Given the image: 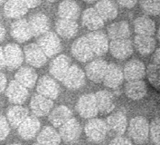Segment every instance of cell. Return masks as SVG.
<instances>
[{"instance_id": "6da1fadb", "label": "cell", "mask_w": 160, "mask_h": 145, "mask_svg": "<svg viewBox=\"0 0 160 145\" xmlns=\"http://www.w3.org/2000/svg\"><path fill=\"white\" fill-rule=\"evenodd\" d=\"M128 136L137 144H143L149 136V122L143 116H136L130 120L128 126Z\"/></svg>"}, {"instance_id": "7a4b0ae2", "label": "cell", "mask_w": 160, "mask_h": 145, "mask_svg": "<svg viewBox=\"0 0 160 145\" xmlns=\"http://www.w3.org/2000/svg\"><path fill=\"white\" fill-rule=\"evenodd\" d=\"M106 121L98 118L90 119L84 126V132L89 141L99 143L105 140L108 133Z\"/></svg>"}, {"instance_id": "3957f363", "label": "cell", "mask_w": 160, "mask_h": 145, "mask_svg": "<svg viewBox=\"0 0 160 145\" xmlns=\"http://www.w3.org/2000/svg\"><path fill=\"white\" fill-rule=\"evenodd\" d=\"M37 44L47 57H52L62 50V43L58 34L48 31L37 39Z\"/></svg>"}, {"instance_id": "277c9868", "label": "cell", "mask_w": 160, "mask_h": 145, "mask_svg": "<svg viewBox=\"0 0 160 145\" xmlns=\"http://www.w3.org/2000/svg\"><path fill=\"white\" fill-rule=\"evenodd\" d=\"M78 113L84 119L96 118L99 114L95 94H85L81 96L76 104Z\"/></svg>"}, {"instance_id": "5b68a950", "label": "cell", "mask_w": 160, "mask_h": 145, "mask_svg": "<svg viewBox=\"0 0 160 145\" xmlns=\"http://www.w3.org/2000/svg\"><path fill=\"white\" fill-rule=\"evenodd\" d=\"M24 57L30 66L35 68L42 67L47 62V56L35 43L26 44L24 47Z\"/></svg>"}, {"instance_id": "8992f818", "label": "cell", "mask_w": 160, "mask_h": 145, "mask_svg": "<svg viewBox=\"0 0 160 145\" xmlns=\"http://www.w3.org/2000/svg\"><path fill=\"white\" fill-rule=\"evenodd\" d=\"M6 67L8 70H16L21 67L24 61V53L17 44H8L4 48Z\"/></svg>"}, {"instance_id": "52a82bcc", "label": "cell", "mask_w": 160, "mask_h": 145, "mask_svg": "<svg viewBox=\"0 0 160 145\" xmlns=\"http://www.w3.org/2000/svg\"><path fill=\"white\" fill-rule=\"evenodd\" d=\"M37 94L49 98L51 100H55L60 94V86L54 78L44 75L42 76L36 83Z\"/></svg>"}, {"instance_id": "ba28073f", "label": "cell", "mask_w": 160, "mask_h": 145, "mask_svg": "<svg viewBox=\"0 0 160 145\" xmlns=\"http://www.w3.org/2000/svg\"><path fill=\"white\" fill-rule=\"evenodd\" d=\"M86 37L95 55L101 56L109 51V37L104 32L99 30L92 31L87 34Z\"/></svg>"}, {"instance_id": "9c48e42d", "label": "cell", "mask_w": 160, "mask_h": 145, "mask_svg": "<svg viewBox=\"0 0 160 145\" xmlns=\"http://www.w3.org/2000/svg\"><path fill=\"white\" fill-rule=\"evenodd\" d=\"M82 126L79 121L72 117L60 127L59 134L63 142L72 143L79 140L82 134Z\"/></svg>"}, {"instance_id": "30bf717a", "label": "cell", "mask_w": 160, "mask_h": 145, "mask_svg": "<svg viewBox=\"0 0 160 145\" xmlns=\"http://www.w3.org/2000/svg\"><path fill=\"white\" fill-rule=\"evenodd\" d=\"M71 50L73 57L82 63L89 62L94 56V54L86 36H81L77 38L72 44Z\"/></svg>"}, {"instance_id": "8fae6325", "label": "cell", "mask_w": 160, "mask_h": 145, "mask_svg": "<svg viewBox=\"0 0 160 145\" xmlns=\"http://www.w3.org/2000/svg\"><path fill=\"white\" fill-rule=\"evenodd\" d=\"M6 95L10 102L21 105L27 101L29 92L26 87L19 84L16 80H12L7 86Z\"/></svg>"}, {"instance_id": "7c38bea8", "label": "cell", "mask_w": 160, "mask_h": 145, "mask_svg": "<svg viewBox=\"0 0 160 145\" xmlns=\"http://www.w3.org/2000/svg\"><path fill=\"white\" fill-rule=\"evenodd\" d=\"M41 128V122L34 115H28L25 120L17 127L19 136L23 140L28 141L36 137Z\"/></svg>"}, {"instance_id": "4fadbf2b", "label": "cell", "mask_w": 160, "mask_h": 145, "mask_svg": "<svg viewBox=\"0 0 160 145\" xmlns=\"http://www.w3.org/2000/svg\"><path fill=\"white\" fill-rule=\"evenodd\" d=\"M10 32L13 38L18 43H25L33 37L28 20L19 18L14 21L10 27Z\"/></svg>"}, {"instance_id": "5bb4252c", "label": "cell", "mask_w": 160, "mask_h": 145, "mask_svg": "<svg viewBox=\"0 0 160 145\" xmlns=\"http://www.w3.org/2000/svg\"><path fill=\"white\" fill-rule=\"evenodd\" d=\"M110 54L118 60H124L131 56L134 52L133 43L128 39L111 40L109 45Z\"/></svg>"}, {"instance_id": "9a60e30c", "label": "cell", "mask_w": 160, "mask_h": 145, "mask_svg": "<svg viewBox=\"0 0 160 145\" xmlns=\"http://www.w3.org/2000/svg\"><path fill=\"white\" fill-rule=\"evenodd\" d=\"M62 84L70 90L80 89L85 84V73L77 65H72L62 80Z\"/></svg>"}, {"instance_id": "2e32d148", "label": "cell", "mask_w": 160, "mask_h": 145, "mask_svg": "<svg viewBox=\"0 0 160 145\" xmlns=\"http://www.w3.org/2000/svg\"><path fill=\"white\" fill-rule=\"evenodd\" d=\"M53 107V102L41 94H34L30 101V109L33 115L36 117L46 116L50 113Z\"/></svg>"}, {"instance_id": "e0dca14e", "label": "cell", "mask_w": 160, "mask_h": 145, "mask_svg": "<svg viewBox=\"0 0 160 145\" xmlns=\"http://www.w3.org/2000/svg\"><path fill=\"white\" fill-rule=\"evenodd\" d=\"M124 81L123 70L114 63L108 64L105 75L103 78L104 85L110 89H118Z\"/></svg>"}, {"instance_id": "ac0fdd59", "label": "cell", "mask_w": 160, "mask_h": 145, "mask_svg": "<svg viewBox=\"0 0 160 145\" xmlns=\"http://www.w3.org/2000/svg\"><path fill=\"white\" fill-rule=\"evenodd\" d=\"M71 65H72V62L67 55L60 54L51 62L49 72L52 78L62 82Z\"/></svg>"}, {"instance_id": "d6986e66", "label": "cell", "mask_w": 160, "mask_h": 145, "mask_svg": "<svg viewBox=\"0 0 160 145\" xmlns=\"http://www.w3.org/2000/svg\"><path fill=\"white\" fill-rule=\"evenodd\" d=\"M108 67V63L105 60L98 58L92 60L85 67V75L94 83H101Z\"/></svg>"}, {"instance_id": "ffe728a7", "label": "cell", "mask_w": 160, "mask_h": 145, "mask_svg": "<svg viewBox=\"0 0 160 145\" xmlns=\"http://www.w3.org/2000/svg\"><path fill=\"white\" fill-rule=\"evenodd\" d=\"M123 75L127 82L142 80L146 75V67L143 62L138 59L129 60L124 66Z\"/></svg>"}, {"instance_id": "44dd1931", "label": "cell", "mask_w": 160, "mask_h": 145, "mask_svg": "<svg viewBox=\"0 0 160 145\" xmlns=\"http://www.w3.org/2000/svg\"><path fill=\"white\" fill-rule=\"evenodd\" d=\"M33 36H40L50 29V21L48 17L41 12L32 15L28 20Z\"/></svg>"}, {"instance_id": "7402d4cb", "label": "cell", "mask_w": 160, "mask_h": 145, "mask_svg": "<svg viewBox=\"0 0 160 145\" xmlns=\"http://www.w3.org/2000/svg\"><path fill=\"white\" fill-rule=\"evenodd\" d=\"M106 123L109 131L115 133L117 136L123 135L128 128L126 115L121 111L111 113L106 120Z\"/></svg>"}, {"instance_id": "603a6c76", "label": "cell", "mask_w": 160, "mask_h": 145, "mask_svg": "<svg viewBox=\"0 0 160 145\" xmlns=\"http://www.w3.org/2000/svg\"><path fill=\"white\" fill-rule=\"evenodd\" d=\"M15 80L27 89H32L37 83L38 75L32 66H21L15 74Z\"/></svg>"}, {"instance_id": "cb8c5ba5", "label": "cell", "mask_w": 160, "mask_h": 145, "mask_svg": "<svg viewBox=\"0 0 160 145\" xmlns=\"http://www.w3.org/2000/svg\"><path fill=\"white\" fill-rule=\"evenodd\" d=\"M82 26L92 32L97 31L104 26V20L93 8L85 9L83 11L82 15Z\"/></svg>"}, {"instance_id": "d4e9b609", "label": "cell", "mask_w": 160, "mask_h": 145, "mask_svg": "<svg viewBox=\"0 0 160 145\" xmlns=\"http://www.w3.org/2000/svg\"><path fill=\"white\" fill-rule=\"evenodd\" d=\"M71 118H72V111L65 105H60L55 107L48 114L49 122L55 128H60Z\"/></svg>"}, {"instance_id": "484cf974", "label": "cell", "mask_w": 160, "mask_h": 145, "mask_svg": "<svg viewBox=\"0 0 160 145\" xmlns=\"http://www.w3.org/2000/svg\"><path fill=\"white\" fill-rule=\"evenodd\" d=\"M95 97H96L99 113L108 114L114 110L115 108L114 95L111 92L107 90H101L95 94Z\"/></svg>"}, {"instance_id": "4316f807", "label": "cell", "mask_w": 160, "mask_h": 145, "mask_svg": "<svg viewBox=\"0 0 160 145\" xmlns=\"http://www.w3.org/2000/svg\"><path fill=\"white\" fill-rule=\"evenodd\" d=\"M55 30L61 37L64 39H71L77 34L79 26L74 20L60 18L55 23Z\"/></svg>"}, {"instance_id": "83f0119b", "label": "cell", "mask_w": 160, "mask_h": 145, "mask_svg": "<svg viewBox=\"0 0 160 145\" xmlns=\"http://www.w3.org/2000/svg\"><path fill=\"white\" fill-rule=\"evenodd\" d=\"M95 10L104 21H110L118 16V10L113 0H99L95 5Z\"/></svg>"}, {"instance_id": "f1b7e54d", "label": "cell", "mask_w": 160, "mask_h": 145, "mask_svg": "<svg viewBox=\"0 0 160 145\" xmlns=\"http://www.w3.org/2000/svg\"><path fill=\"white\" fill-rule=\"evenodd\" d=\"M28 11L23 0H7L4 6V12L7 17L19 19L25 16Z\"/></svg>"}, {"instance_id": "f546056e", "label": "cell", "mask_w": 160, "mask_h": 145, "mask_svg": "<svg viewBox=\"0 0 160 145\" xmlns=\"http://www.w3.org/2000/svg\"><path fill=\"white\" fill-rule=\"evenodd\" d=\"M81 15V9L74 0H63L58 8V16L60 18L70 19L76 21Z\"/></svg>"}, {"instance_id": "4dcf8cb0", "label": "cell", "mask_w": 160, "mask_h": 145, "mask_svg": "<svg viewBox=\"0 0 160 145\" xmlns=\"http://www.w3.org/2000/svg\"><path fill=\"white\" fill-rule=\"evenodd\" d=\"M29 115V111L22 105L15 104L7 111V119L11 127L17 128Z\"/></svg>"}, {"instance_id": "1f68e13d", "label": "cell", "mask_w": 160, "mask_h": 145, "mask_svg": "<svg viewBox=\"0 0 160 145\" xmlns=\"http://www.w3.org/2000/svg\"><path fill=\"white\" fill-rule=\"evenodd\" d=\"M125 94L134 101L143 99L147 94V85L142 80L129 81L125 85Z\"/></svg>"}, {"instance_id": "d6a6232c", "label": "cell", "mask_w": 160, "mask_h": 145, "mask_svg": "<svg viewBox=\"0 0 160 145\" xmlns=\"http://www.w3.org/2000/svg\"><path fill=\"white\" fill-rule=\"evenodd\" d=\"M108 37L111 40L128 39L130 35L129 25L127 21H118L112 23L107 28Z\"/></svg>"}, {"instance_id": "836d02e7", "label": "cell", "mask_w": 160, "mask_h": 145, "mask_svg": "<svg viewBox=\"0 0 160 145\" xmlns=\"http://www.w3.org/2000/svg\"><path fill=\"white\" fill-rule=\"evenodd\" d=\"M134 46L140 54L148 55L156 48V40L153 36L137 34L134 38Z\"/></svg>"}, {"instance_id": "e575fe53", "label": "cell", "mask_w": 160, "mask_h": 145, "mask_svg": "<svg viewBox=\"0 0 160 145\" xmlns=\"http://www.w3.org/2000/svg\"><path fill=\"white\" fill-rule=\"evenodd\" d=\"M134 30L138 34L152 36L156 32V24L150 17H138L134 21Z\"/></svg>"}, {"instance_id": "d590c367", "label": "cell", "mask_w": 160, "mask_h": 145, "mask_svg": "<svg viewBox=\"0 0 160 145\" xmlns=\"http://www.w3.org/2000/svg\"><path fill=\"white\" fill-rule=\"evenodd\" d=\"M37 142L42 145H60L61 136L59 132L51 126H45L37 135Z\"/></svg>"}, {"instance_id": "8d00e7d4", "label": "cell", "mask_w": 160, "mask_h": 145, "mask_svg": "<svg viewBox=\"0 0 160 145\" xmlns=\"http://www.w3.org/2000/svg\"><path fill=\"white\" fill-rule=\"evenodd\" d=\"M139 4L146 15L156 17L160 14V0H139Z\"/></svg>"}, {"instance_id": "74e56055", "label": "cell", "mask_w": 160, "mask_h": 145, "mask_svg": "<svg viewBox=\"0 0 160 145\" xmlns=\"http://www.w3.org/2000/svg\"><path fill=\"white\" fill-rule=\"evenodd\" d=\"M146 76L148 82L156 88L160 87V66L155 64L148 65L146 69Z\"/></svg>"}, {"instance_id": "f35d334b", "label": "cell", "mask_w": 160, "mask_h": 145, "mask_svg": "<svg viewBox=\"0 0 160 145\" xmlns=\"http://www.w3.org/2000/svg\"><path fill=\"white\" fill-rule=\"evenodd\" d=\"M149 135L152 142L155 145H160V119L156 118L149 123Z\"/></svg>"}, {"instance_id": "ab89813d", "label": "cell", "mask_w": 160, "mask_h": 145, "mask_svg": "<svg viewBox=\"0 0 160 145\" xmlns=\"http://www.w3.org/2000/svg\"><path fill=\"white\" fill-rule=\"evenodd\" d=\"M10 132V124L7 117L0 115V141H4Z\"/></svg>"}, {"instance_id": "60d3db41", "label": "cell", "mask_w": 160, "mask_h": 145, "mask_svg": "<svg viewBox=\"0 0 160 145\" xmlns=\"http://www.w3.org/2000/svg\"><path fill=\"white\" fill-rule=\"evenodd\" d=\"M110 145H133V143L129 139L122 135H119L115 137L110 142Z\"/></svg>"}, {"instance_id": "b9f144b4", "label": "cell", "mask_w": 160, "mask_h": 145, "mask_svg": "<svg viewBox=\"0 0 160 145\" xmlns=\"http://www.w3.org/2000/svg\"><path fill=\"white\" fill-rule=\"evenodd\" d=\"M138 0H117L118 4L126 8H134Z\"/></svg>"}, {"instance_id": "7bdbcfd3", "label": "cell", "mask_w": 160, "mask_h": 145, "mask_svg": "<svg viewBox=\"0 0 160 145\" xmlns=\"http://www.w3.org/2000/svg\"><path fill=\"white\" fill-rule=\"evenodd\" d=\"M7 86H8L7 76L3 73H1V71H0V94L3 93L7 89Z\"/></svg>"}, {"instance_id": "ee69618b", "label": "cell", "mask_w": 160, "mask_h": 145, "mask_svg": "<svg viewBox=\"0 0 160 145\" xmlns=\"http://www.w3.org/2000/svg\"><path fill=\"white\" fill-rule=\"evenodd\" d=\"M23 1L28 8H37L41 4V0H23Z\"/></svg>"}, {"instance_id": "f6af8a7d", "label": "cell", "mask_w": 160, "mask_h": 145, "mask_svg": "<svg viewBox=\"0 0 160 145\" xmlns=\"http://www.w3.org/2000/svg\"><path fill=\"white\" fill-rule=\"evenodd\" d=\"M153 63L155 64V65H159L160 66V48H158L155 53H154V54H153Z\"/></svg>"}, {"instance_id": "bcb514c9", "label": "cell", "mask_w": 160, "mask_h": 145, "mask_svg": "<svg viewBox=\"0 0 160 145\" xmlns=\"http://www.w3.org/2000/svg\"><path fill=\"white\" fill-rule=\"evenodd\" d=\"M6 67L5 62V55H4V49L0 46V71Z\"/></svg>"}, {"instance_id": "7dc6e473", "label": "cell", "mask_w": 160, "mask_h": 145, "mask_svg": "<svg viewBox=\"0 0 160 145\" xmlns=\"http://www.w3.org/2000/svg\"><path fill=\"white\" fill-rule=\"evenodd\" d=\"M5 36H6V29H5L4 26L0 23V42H2L4 40Z\"/></svg>"}, {"instance_id": "c3c4849f", "label": "cell", "mask_w": 160, "mask_h": 145, "mask_svg": "<svg viewBox=\"0 0 160 145\" xmlns=\"http://www.w3.org/2000/svg\"><path fill=\"white\" fill-rule=\"evenodd\" d=\"M83 1L87 3H94V2H98L99 0H83Z\"/></svg>"}, {"instance_id": "681fc988", "label": "cell", "mask_w": 160, "mask_h": 145, "mask_svg": "<svg viewBox=\"0 0 160 145\" xmlns=\"http://www.w3.org/2000/svg\"><path fill=\"white\" fill-rule=\"evenodd\" d=\"M158 41L160 42V26L159 28H158Z\"/></svg>"}, {"instance_id": "f907efd6", "label": "cell", "mask_w": 160, "mask_h": 145, "mask_svg": "<svg viewBox=\"0 0 160 145\" xmlns=\"http://www.w3.org/2000/svg\"><path fill=\"white\" fill-rule=\"evenodd\" d=\"M6 1H7V0H0V5H1V4H3V3H5Z\"/></svg>"}, {"instance_id": "816d5d0a", "label": "cell", "mask_w": 160, "mask_h": 145, "mask_svg": "<svg viewBox=\"0 0 160 145\" xmlns=\"http://www.w3.org/2000/svg\"><path fill=\"white\" fill-rule=\"evenodd\" d=\"M48 2H55L56 0H47Z\"/></svg>"}, {"instance_id": "f5cc1de1", "label": "cell", "mask_w": 160, "mask_h": 145, "mask_svg": "<svg viewBox=\"0 0 160 145\" xmlns=\"http://www.w3.org/2000/svg\"><path fill=\"white\" fill-rule=\"evenodd\" d=\"M10 145H21L20 143H12V144H10Z\"/></svg>"}, {"instance_id": "db71d44e", "label": "cell", "mask_w": 160, "mask_h": 145, "mask_svg": "<svg viewBox=\"0 0 160 145\" xmlns=\"http://www.w3.org/2000/svg\"><path fill=\"white\" fill-rule=\"evenodd\" d=\"M34 145H42V144H40V143H38V142H36V143H34Z\"/></svg>"}]
</instances>
